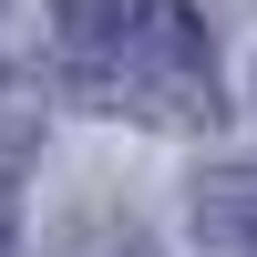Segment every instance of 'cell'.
Listing matches in <instances>:
<instances>
[{"label": "cell", "instance_id": "obj_4", "mask_svg": "<svg viewBox=\"0 0 257 257\" xmlns=\"http://www.w3.org/2000/svg\"><path fill=\"white\" fill-rule=\"evenodd\" d=\"M0 257H21V226H11V196H0Z\"/></svg>", "mask_w": 257, "mask_h": 257}, {"label": "cell", "instance_id": "obj_3", "mask_svg": "<svg viewBox=\"0 0 257 257\" xmlns=\"http://www.w3.org/2000/svg\"><path fill=\"white\" fill-rule=\"evenodd\" d=\"M31 134H41V93H31V72L0 52V175L31 155Z\"/></svg>", "mask_w": 257, "mask_h": 257}, {"label": "cell", "instance_id": "obj_2", "mask_svg": "<svg viewBox=\"0 0 257 257\" xmlns=\"http://www.w3.org/2000/svg\"><path fill=\"white\" fill-rule=\"evenodd\" d=\"M185 216H196V247H206V257H257V165H216V175H196Z\"/></svg>", "mask_w": 257, "mask_h": 257}, {"label": "cell", "instance_id": "obj_1", "mask_svg": "<svg viewBox=\"0 0 257 257\" xmlns=\"http://www.w3.org/2000/svg\"><path fill=\"white\" fill-rule=\"evenodd\" d=\"M62 82L93 113L155 123V134H206L226 113V72L196 0H52Z\"/></svg>", "mask_w": 257, "mask_h": 257}]
</instances>
